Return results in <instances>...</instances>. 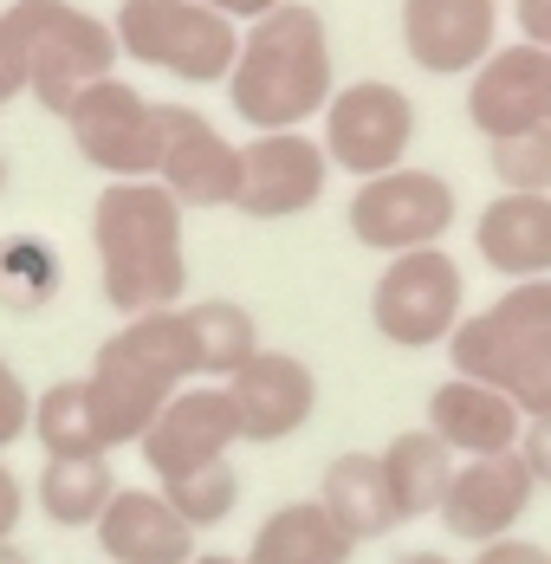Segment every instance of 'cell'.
<instances>
[{"label": "cell", "instance_id": "1", "mask_svg": "<svg viewBox=\"0 0 551 564\" xmlns=\"http://www.w3.org/2000/svg\"><path fill=\"white\" fill-rule=\"evenodd\" d=\"M220 91L253 137L260 130H305L312 117H325L331 91H337V53H331L325 13L305 0H285L273 13L247 20Z\"/></svg>", "mask_w": 551, "mask_h": 564}, {"label": "cell", "instance_id": "2", "mask_svg": "<svg viewBox=\"0 0 551 564\" xmlns=\"http://www.w3.org/2000/svg\"><path fill=\"white\" fill-rule=\"evenodd\" d=\"M91 247H98V292L117 318L182 305L188 292L182 202L163 182H105V195L91 202Z\"/></svg>", "mask_w": 551, "mask_h": 564}, {"label": "cell", "instance_id": "3", "mask_svg": "<svg viewBox=\"0 0 551 564\" xmlns=\"http://www.w3.org/2000/svg\"><path fill=\"white\" fill-rule=\"evenodd\" d=\"M91 409H98V429H105V448H137L143 429L163 415V402L182 383H195V338H188V318L182 305L175 312H143V318H123L98 357H91Z\"/></svg>", "mask_w": 551, "mask_h": 564}, {"label": "cell", "instance_id": "4", "mask_svg": "<svg viewBox=\"0 0 551 564\" xmlns=\"http://www.w3.org/2000/svg\"><path fill=\"white\" fill-rule=\"evenodd\" d=\"M441 350H447V377L494 383L499 395L519 402V415H545L551 409V280L506 285L494 305L467 312Z\"/></svg>", "mask_w": 551, "mask_h": 564}, {"label": "cell", "instance_id": "5", "mask_svg": "<svg viewBox=\"0 0 551 564\" xmlns=\"http://www.w3.org/2000/svg\"><path fill=\"white\" fill-rule=\"evenodd\" d=\"M0 26H7V40L20 46L26 98H33L40 111H53V117H65L72 98H78L85 85L110 78L117 58H123L117 53L110 20L72 7V0H13V7L0 13Z\"/></svg>", "mask_w": 551, "mask_h": 564}, {"label": "cell", "instance_id": "6", "mask_svg": "<svg viewBox=\"0 0 551 564\" xmlns=\"http://www.w3.org/2000/svg\"><path fill=\"white\" fill-rule=\"evenodd\" d=\"M117 53L163 72L175 85H227L240 53V20L208 0H117Z\"/></svg>", "mask_w": 551, "mask_h": 564}, {"label": "cell", "instance_id": "7", "mask_svg": "<svg viewBox=\"0 0 551 564\" xmlns=\"http://www.w3.org/2000/svg\"><path fill=\"white\" fill-rule=\"evenodd\" d=\"M467 318V273L454 253L415 247L383 260V273L370 285V325L396 350H435L454 338V325Z\"/></svg>", "mask_w": 551, "mask_h": 564}, {"label": "cell", "instance_id": "8", "mask_svg": "<svg viewBox=\"0 0 551 564\" xmlns=\"http://www.w3.org/2000/svg\"><path fill=\"white\" fill-rule=\"evenodd\" d=\"M461 221V195L441 170H422V163H402V170H383L370 182H357L350 208H344V227L357 247L370 253H415V247H441L447 227Z\"/></svg>", "mask_w": 551, "mask_h": 564}, {"label": "cell", "instance_id": "9", "mask_svg": "<svg viewBox=\"0 0 551 564\" xmlns=\"http://www.w3.org/2000/svg\"><path fill=\"white\" fill-rule=\"evenodd\" d=\"M318 123H325L318 143H325L331 170L370 182V175L409 163L415 130H422V111H415V98H409L396 78H357V85H337V91H331V105H325Z\"/></svg>", "mask_w": 551, "mask_h": 564}, {"label": "cell", "instance_id": "10", "mask_svg": "<svg viewBox=\"0 0 551 564\" xmlns=\"http://www.w3.org/2000/svg\"><path fill=\"white\" fill-rule=\"evenodd\" d=\"M65 130L78 143V156L110 182H156V105L130 85V78H98L72 98Z\"/></svg>", "mask_w": 551, "mask_h": 564}, {"label": "cell", "instance_id": "11", "mask_svg": "<svg viewBox=\"0 0 551 564\" xmlns=\"http://www.w3.org/2000/svg\"><path fill=\"white\" fill-rule=\"evenodd\" d=\"M325 182H331V156L318 137L260 130L253 143H240V195H234V208L247 221H292V215L325 202Z\"/></svg>", "mask_w": 551, "mask_h": 564}, {"label": "cell", "instance_id": "12", "mask_svg": "<svg viewBox=\"0 0 551 564\" xmlns=\"http://www.w3.org/2000/svg\"><path fill=\"white\" fill-rule=\"evenodd\" d=\"M156 182L182 208H234L240 195V143L188 105H156Z\"/></svg>", "mask_w": 551, "mask_h": 564}, {"label": "cell", "instance_id": "13", "mask_svg": "<svg viewBox=\"0 0 551 564\" xmlns=\"http://www.w3.org/2000/svg\"><path fill=\"white\" fill-rule=\"evenodd\" d=\"M532 500H539V480L512 448V454H487V460H461L435 519L461 545H494V539H512L526 525Z\"/></svg>", "mask_w": 551, "mask_h": 564}, {"label": "cell", "instance_id": "14", "mask_svg": "<svg viewBox=\"0 0 551 564\" xmlns=\"http://www.w3.org/2000/svg\"><path fill=\"white\" fill-rule=\"evenodd\" d=\"M240 442V415H234V395L227 383H182V390L163 402V415L143 429V467L156 480H175L188 467H208V460H227V448Z\"/></svg>", "mask_w": 551, "mask_h": 564}, {"label": "cell", "instance_id": "15", "mask_svg": "<svg viewBox=\"0 0 551 564\" xmlns=\"http://www.w3.org/2000/svg\"><path fill=\"white\" fill-rule=\"evenodd\" d=\"M467 123L487 143L551 123V53L545 46L512 40V46H494L480 58L474 78H467Z\"/></svg>", "mask_w": 551, "mask_h": 564}, {"label": "cell", "instance_id": "16", "mask_svg": "<svg viewBox=\"0 0 551 564\" xmlns=\"http://www.w3.org/2000/svg\"><path fill=\"white\" fill-rule=\"evenodd\" d=\"M227 395H234V415H240V442H253V448L292 442L318 415V377H312V364L292 357V350H267V344L227 377Z\"/></svg>", "mask_w": 551, "mask_h": 564}, {"label": "cell", "instance_id": "17", "mask_svg": "<svg viewBox=\"0 0 551 564\" xmlns=\"http://www.w3.org/2000/svg\"><path fill=\"white\" fill-rule=\"evenodd\" d=\"M506 0H402V53L429 78H474L499 46Z\"/></svg>", "mask_w": 551, "mask_h": 564}, {"label": "cell", "instance_id": "18", "mask_svg": "<svg viewBox=\"0 0 551 564\" xmlns=\"http://www.w3.org/2000/svg\"><path fill=\"white\" fill-rule=\"evenodd\" d=\"M91 532L110 564H188L202 552V532L169 507L163 487H117Z\"/></svg>", "mask_w": 551, "mask_h": 564}, {"label": "cell", "instance_id": "19", "mask_svg": "<svg viewBox=\"0 0 551 564\" xmlns=\"http://www.w3.org/2000/svg\"><path fill=\"white\" fill-rule=\"evenodd\" d=\"M422 429H435V442L454 460H487V454H512L526 435V415L512 395H499L494 383H474V377H447L429 390V415Z\"/></svg>", "mask_w": 551, "mask_h": 564}, {"label": "cell", "instance_id": "20", "mask_svg": "<svg viewBox=\"0 0 551 564\" xmlns=\"http://www.w3.org/2000/svg\"><path fill=\"white\" fill-rule=\"evenodd\" d=\"M474 253L499 280H551V195H512L499 188L474 215Z\"/></svg>", "mask_w": 551, "mask_h": 564}, {"label": "cell", "instance_id": "21", "mask_svg": "<svg viewBox=\"0 0 551 564\" xmlns=\"http://www.w3.org/2000/svg\"><path fill=\"white\" fill-rule=\"evenodd\" d=\"M318 507H325L331 519L357 539V545L389 539V532L402 525L396 494H389V474H383V454H370V448L337 454L325 474H318Z\"/></svg>", "mask_w": 551, "mask_h": 564}, {"label": "cell", "instance_id": "22", "mask_svg": "<svg viewBox=\"0 0 551 564\" xmlns=\"http://www.w3.org/2000/svg\"><path fill=\"white\" fill-rule=\"evenodd\" d=\"M350 558H357V539L312 494V500H285V507L267 512L240 564H350Z\"/></svg>", "mask_w": 551, "mask_h": 564}, {"label": "cell", "instance_id": "23", "mask_svg": "<svg viewBox=\"0 0 551 564\" xmlns=\"http://www.w3.org/2000/svg\"><path fill=\"white\" fill-rule=\"evenodd\" d=\"M383 454V474H389V494H396V512L402 519H435L441 500H447V480H454V454L435 442V429H402L389 435Z\"/></svg>", "mask_w": 551, "mask_h": 564}, {"label": "cell", "instance_id": "24", "mask_svg": "<svg viewBox=\"0 0 551 564\" xmlns=\"http://www.w3.org/2000/svg\"><path fill=\"white\" fill-rule=\"evenodd\" d=\"M33 442H40L46 460H98V454H110L85 377H65V383L33 395Z\"/></svg>", "mask_w": 551, "mask_h": 564}, {"label": "cell", "instance_id": "25", "mask_svg": "<svg viewBox=\"0 0 551 564\" xmlns=\"http://www.w3.org/2000/svg\"><path fill=\"white\" fill-rule=\"evenodd\" d=\"M117 480H110V460H46L40 480H33V500L46 512V525L58 532H78V525H98V512L110 507Z\"/></svg>", "mask_w": 551, "mask_h": 564}, {"label": "cell", "instance_id": "26", "mask_svg": "<svg viewBox=\"0 0 551 564\" xmlns=\"http://www.w3.org/2000/svg\"><path fill=\"white\" fill-rule=\"evenodd\" d=\"M182 318H188V338H195V377H208V383H227V377L260 350L253 312H247V305H234V299L182 305Z\"/></svg>", "mask_w": 551, "mask_h": 564}, {"label": "cell", "instance_id": "27", "mask_svg": "<svg viewBox=\"0 0 551 564\" xmlns=\"http://www.w3.org/2000/svg\"><path fill=\"white\" fill-rule=\"evenodd\" d=\"M163 487V500L195 532H215L220 519H234V507H240V474L227 467V460H208V467H188V474H175V480H156Z\"/></svg>", "mask_w": 551, "mask_h": 564}, {"label": "cell", "instance_id": "28", "mask_svg": "<svg viewBox=\"0 0 551 564\" xmlns=\"http://www.w3.org/2000/svg\"><path fill=\"white\" fill-rule=\"evenodd\" d=\"M487 170H494V182L512 188V195H551V123L487 143Z\"/></svg>", "mask_w": 551, "mask_h": 564}, {"label": "cell", "instance_id": "29", "mask_svg": "<svg viewBox=\"0 0 551 564\" xmlns=\"http://www.w3.org/2000/svg\"><path fill=\"white\" fill-rule=\"evenodd\" d=\"M46 292H58V260L40 247V240H0V299L13 312H40Z\"/></svg>", "mask_w": 551, "mask_h": 564}, {"label": "cell", "instance_id": "30", "mask_svg": "<svg viewBox=\"0 0 551 564\" xmlns=\"http://www.w3.org/2000/svg\"><path fill=\"white\" fill-rule=\"evenodd\" d=\"M33 435V390L20 383V370L0 357V454L13 448V442H26Z\"/></svg>", "mask_w": 551, "mask_h": 564}, {"label": "cell", "instance_id": "31", "mask_svg": "<svg viewBox=\"0 0 551 564\" xmlns=\"http://www.w3.org/2000/svg\"><path fill=\"white\" fill-rule=\"evenodd\" d=\"M519 460L532 467V480L551 487V409L545 415H526V435H519Z\"/></svg>", "mask_w": 551, "mask_h": 564}, {"label": "cell", "instance_id": "32", "mask_svg": "<svg viewBox=\"0 0 551 564\" xmlns=\"http://www.w3.org/2000/svg\"><path fill=\"white\" fill-rule=\"evenodd\" d=\"M474 564H551V552L539 539L512 532V539H494V545H474Z\"/></svg>", "mask_w": 551, "mask_h": 564}, {"label": "cell", "instance_id": "33", "mask_svg": "<svg viewBox=\"0 0 551 564\" xmlns=\"http://www.w3.org/2000/svg\"><path fill=\"white\" fill-rule=\"evenodd\" d=\"M20 519H26V487H20V474L7 467V454H0V539H13Z\"/></svg>", "mask_w": 551, "mask_h": 564}, {"label": "cell", "instance_id": "34", "mask_svg": "<svg viewBox=\"0 0 551 564\" xmlns=\"http://www.w3.org/2000/svg\"><path fill=\"white\" fill-rule=\"evenodd\" d=\"M512 20H519V40L551 53V0H512Z\"/></svg>", "mask_w": 551, "mask_h": 564}, {"label": "cell", "instance_id": "35", "mask_svg": "<svg viewBox=\"0 0 551 564\" xmlns=\"http://www.w3.org/2000/svg\"><path fill=\"white\" fill-rule=\"evenodd\" d=\"M20 91H26V65H20V46L7 40V26H0V111H7Z\"/></svg>", "mask_w": 551, "mask_h": 564}, {"label": "cell", "instance_id": "36", "mask_svg": "<svg viewBox=\"0 0 551 564\" xmlns=\"http://www.w3.org/2000/svg\"><path fill=\"white\" fill-rule=\"evenodd\" d=\"M208 7H215V13H227V20H240V26H247V20H260V13H273V7H285V0H208Z\"/></svg>", "mask_w": 551, "mask_h": 564}, {"label": "cell", "instance_id": "37", "mask_svg": "<svg viewBox=\"0 0 551 564\" xmlns=\"http://www.w3.org/2000/svg\"><path fill=\"white\" fill-rule=\"evenodd\" d=\"M396 564H454V558H447V552H402Z\"/></svg>", "mask_w": 551, "mask_h": 564}, {"label": "cell", "instance_id": "38", "mask_svg": "<svg viewBox=\"0 0 551 564\" xmlns=\"http://www.w3.org/2000/svg\"><path fill=\"white\" fill-rule=\"evenodd\" d=\"M0 564H33V558H26V552H20L13 539H0Z\"/></svg>", "mask_w": 551, "mask_h": 564}, {"label": "cell", "instance_id": "39", "mask_svg": "<svg viewBox=\"0 0 551 564\" xmlns=\"http://www.w3.org/2000/svg\"><path fill=\"white\" fill-rule=\"evenodd\" d=\"M188 564H240V558H227V552H195Z\"/></svg>", "mask_w": 551, "mask_h": 564}, {"label": "cell", "instance_id": "40", "mask_svg": "<svg viewBox=\"0 0 551 564\" xmlns=\"http://www.w3.org/2000/svg\"><path fill=\"white\" fill-rule=\"evenodd\" d=\"M7 182H13V170H7V150H0V195H7Z\"/></svg>", "mask_w": 551, "mask_h": 564}]
</instances>
